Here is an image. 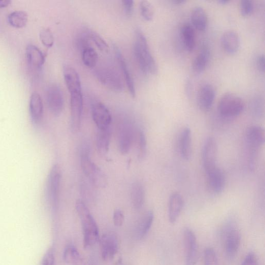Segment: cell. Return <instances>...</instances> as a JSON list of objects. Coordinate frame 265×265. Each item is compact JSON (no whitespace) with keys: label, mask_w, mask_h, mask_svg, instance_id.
Here are the masks:
<instances>
[{"label":"cell","mask_w":265,"mask_h":265,"mask_svg":"<svg viewBox=\"0 0 265 265\" xmlns=\"http://www.w3.org/2000/svg\"><path fill=\"white\" fill-rule=\"evenodd\" d=\"M81 163L84 174L94 186L105 188L108 179L103 170L90 158V149L87 143L83 144L81 150Z\"/></svg>","instance_id":"3"},{"label":"cell","mask_w":265,"mask_h":265,"mask_svg":"<svg viewBox=\"0 0 265 265\" xmlns=\"http://www.w3.org/2000/svg\"><path fill=\"white\" fill-rule=\"evenodd\" d=\"M242 98L233 93H226L222 96L218 104L219 115L225 119L234 118L239 116L244 109Z\"/></svg>","instance_id":"5"},{"label":"cell","mask_w":265,"mask_h":265,"mask_svg":"<svg viewBox=\"0 0 265 265\" xmlns=\"http://www.w3.org/2000/svg\"><path fill=\"white\" fill-rule=\"evenodd\" d=\"M240 43L239 36L235 31H226L221 36V44L222 48L229 54L236 53L239 50Z\"/></svg>","instance_id":"21"},{"label":"cell","mask_w":265,"mask_h":265,"mask_svg":"<svg viewBox=\"0 0 265 265\" xmlns=\"http://www.w3.org/2000/svg\"><path fill=\"white\" fill-rule=\"evenodd\" d=\"M135 132L134 124L129 120L124 121L120 125L118 134V144L120 152L127 155L130 150Z\"/></svg>","instance_id":"11"},{"label":"cell","mask_w":265,"mask_h":265,"mask_svg":"<svg viewBox=\"0 0 265 265\" xmlns=\"http://www.w3.org/2000/svg\"><path fill=\"white\" fill-rule=\"evenodd\" d=\"M206 173L212 191L216 194L221 193L225 185V177L222 170L217 166Z\"/></svg>","instance_id":"19"},{"label":"cell","mask_w":265,"mask_h":265,"mask_svg":"<svg viewBox=\"0 0 265 265\" xmlns=\"http://www.w3.org/2000/svg\"><path fill=\"white\" fill-rule=\"evenodd\" d=\"M61 177L60 166L57 164L53 165L48 176L46 195L48 202L54 210H57L59 205Z\"/></svg>","instance_id":"6"},{"label":"cell","mask_w":265,"mask_h":265,"mask_svg":"<svg viewBox=\"0 0 265 265\" xmlns=\"http://www.w3.org/2000/svg\"><path fill=\"white\" fill-rule=\"evenodd\" d=\"M122 4L124 8V12L127 16H131L134 12V2L128 1V0H124L122 2Z\"/></svg>","instance_id":"43"},{"label":"cell","mask_w":265,"mask_h":265,"mask_svg":"<svg viewBox=\"0 0 265 265\" xmlns=\"http://www.w3.org/2000/svg\"><path fill=\"white\" fill-rule=\"evenodd\" d=\"M54 254L53 249H49L44 255L41 265H54Z\"/></svg>","instance_id":"40"},{"label":"cell","mask_w":265,"mask_h":265,"mask_svg":"<svg viewBox=\"0 0 265 265\" xmlns=\"http://www.w3.org/2000/svg\"><path fill=\"white\" fill-rule=\"evenodd\" d=\"M64 81L70 92L82 90L79 74L73 68L65 66L63 70Z\"/></svg>","instance_id":"25"},{"label":"cell","mask_w":265,"mask_h":265,"mask_svg":"<svg viewBox=\"0 0 265 265\" xmlns=\"http://www.w3.org/2000/svg\"><path fill=\"white\" fill-rule=\"evenodd\" d=\"M180 153L185 160H188L192 155V134L190 128L185 127L182 130L179 139Z\"/></svg>","instance_id":"23"},{"label":"cell","mask_w":265,"mask_h":265,"mask_svg":"<svg viewBox=\"0 0 265 265\" xmlns=\"http://www.w3.org/2000/svg\"><path fill=\"white\" fill-rule=\"evenodd\" d=\"M130 198L132 206L137 210L143 207L145 199V192L143 185L139 182L132 184L130 191Z\"/></svg>","instance_id":"29"},{"label":"cell","mask_w":265,"mask_h":265,"mask_svg":"<svg viewBox=\"0 0 265 265\" xmlns=\"http://www.w3.org/2000/svg\"><path fill=\"white\" fill-rule=\"evenodd\" d=\"M265 59L263 54H260L258 56L256 59V64L259 70L262 72H264L265 68Z\"/></svg>","instance_id":"44"},{"label":"cell","mask_w":265,"mask_h":265,"mask_svg":"<svg viewBox=\"0 0 265 265\" xmlns=\"http://www.w3.org/2000/svg\"><path fill=\"white\" fill-rule=\"evenodd\" d=\"M180 35L183 45L186 50L192 51L195 47V35L193 27L185 24L180 28Z\"/></svg>","instance_id":"28"},{"label":"cell","mask_w":265,"mask_h":265,"mask_svg":"<svg viewBox=\"0 0 265 265\" xmlns=\"http://www.w3.org/2000/svg\"><path fill=\"white\" fill-rule=\"evenodd\" d=\"M115 50L117 59L120 69L123 73V77L127 84L129 93L132 97H136V90L134 79L131 77V75L121 51L116 46L115 48Z\"/></svg>","instance_id":"24"},{"label":"cell","mask_w":265,"mask_h":265,"mask_svg":"<svg viewBox=\"0 0 265 265\" xmlns=\"http://www.w3.org/2000/svg\"><path fill=\"white\" fill-rule=\"evenodd\" d=\"M154 213L149 211L141 219L137 229V237L139 239L144 238L149 232L154 221Z\"/></svg>","instance_id":"30"},{"label":"cell","mask_w":265,"mask_h":265,"mask_svg":"<svg viewBox=\"0 0 265 265\" xmlns=\"http://www.w3.org/2000/svg\"><path fill=\"white\" fill-rule=\"evenodd\" d=\"M230 3V1L229 0H219L218 1V3L221 5H226Z\"/></svg>","instance_id":"47"},{"label":"cell","mask_w":265,"mask_h":265,"mask_svg":"<svg viewBox=\"0 0 265 265\" xmlns=\"http://www.w3.org/2000/svg\"><path fill=\"white\" fill-rule=\"evenodd\" d=\"M70 93L71 129L74 132H78L81 128L83 111L82 90L74 91Z\"/></svg>","instance_id":"8"},{"label":"cell","mask_w":265,"mask_h":265,"mask_svg":"<svg viewBox=\"0 0 265 265\" xmlns=\"http://www.w3.org/2000/svg\"><path fill=\"white\" fill-rule=\"evenodd\" d=\"M239 10L241 15L243 17L250 16L253 12L254 5L251 0H242L240 2Z\"/></svg>","instance_id":"39"},{"label":"cell","mask_w":265,"mask_h":265,"mask_svg":"<svg viewBox=\"0 0 265 265\" xmlns=\"http://www.w3.org/2000/svg\"><path fill=\"white\" fill-rule=\"evenodd\" d=\"M245 139L249 146L253 150H255L262 146L264 143V130L259 126H251L246 130Z\"/></svg>","instance_id":"20"},{"label":"cell","mask_w":265,"mask_h":265,"mask_svg":"<svg viewBox=\"0 0 265 265\" xmlns=\"http://www.w3.org/2000/svg\"><path fill=\"white\" fill-rule=\"evenodd\" d=\"M184 205L183 196L175 192L170 196L168 207V217L170 223L174 224L178 219Z\"/></svg>","instance_id":"17"},{"label":"cell","mask_w":265,"mask_h":265,"mask_svg":"<svg viewBox=\"0 0 265 265\" xmlns=\"http://www.w3.org/2000/svg\"><path fill=\"white\" fill-rule=\"evenodd\" d=\"M241 265H258V259L256 254L250 252L245 256Z\"/></svg>","instance_id":"42"},{"label":"cell","mask_w":265,"mask_h":265,"mask_svg":"<svg viewBox=\"0 0 265 265\" xmlns=\"http://www.w3.org/2000/svg\"><path fill=\"white\" fill-rule=\"evenodd\" d=\"M95 74L99 81L109 90L117 92L123 90L121 76L115 67L109 64L100 66L96 69Z\"/></svg>","instance_id":"7"},{"label":"cell","mask_w":265,"mask_h":265,"mask_svg":"<svg viewBox=\"0 0 265 265\" xmlns=\"http://www.w3.org/2000/svg\"><path fill=\"white\" fill-rule=\"evenodd\" d=\"M140 11L144 20L147 22L152 21L154 18L155 10L152 4L148 1H142L140 3Z\"/></svg>","instance_id":"36"},{"label":"cell","mask_w":265,"mask_h":265,"mask_svg":"<svg viewBox=\"0 0 265 265\" xmlns=\"http://www.w3.org/2000/svg\"><path fill=\"white\" fill-rule=\"evenodd\" d=\"M92 119L99 130L109 128L111 116L108 109L101 102H95L91 106Z\"/></svg>","instance_id":"12"},{"label":"cell","mask_w":265,"mask_h":265,"mask_svg":"<svg viewBox=\"0 0 265 265\" xmlns=\"http://www.w3.org/2000/svg\"><path fill=\"white\" fill-rule=\"evenodd\" d=\"M85 32L88 39L93 42L100 51L105 53H107L109 51L108 45L98 33L89 30Z\"/></svg>","instance_id":"34"},{"label":"cell","mask_w":265,"mask_h":265,"mask_svg":"<svg viewBox=\"0 0 265 265\" xmlns=\"http://www.w3.org/2000/svg\"><path fill=\"white\" fill-rule=\"evenodd\" d=\"M183 241L185 265H196L198 258L196 237L190 229L186 228L183 231Z\"/></svg>","instance_id":"9"},{"label":"cell","mask_w":265,"mask_h":265,"mask_svg":"<svg viewBox=\"0 0 265 265\" xmlns=\"http://www.w3.org/2000/svg\"><path fill=\"white\" fill-rule=\"evenodd\" d=\"M12 3L10 0H0V9L9 7Z\"/></svg>","instance_id":"45"},{"label":"cell","mask_w":265,"mask_h":265,"mask_svg":"<svg viewBox=\"0 0 265 265\" xmlns=\"http://www.w3.org/2000/svg\"><path fill=\"white\" fill-rule=\"evenodd\" d=\"M222 237L225 253L229 259H233L239 250L241 243V233L235 222L230 220L223 226Z\"/></svg>","instance_id":"4"},{"label":"cell","mask_w":265,"mask_h":265,"mask_svg":"<svg viewBox=\"0 0 265 265\" xmlns=\"http://www.w3.org/2000/svg\"><path fill=\"white\" fill-rule=\"evenodd\" d=\"M191 21L197 30L201 32L206 30L208 20L205 10L201 7H194L191 13Z\"/></svg>","instance_id":"26"},{"label":"cell","mask_w":265,"mask_h":265,"mask_svg":"<svg viewBox=\"0 0 265 265\" xmlns=\"http://www.w3.org/2000/svg\"><path fill=\"white\" fill-rule=\"evenodd\" d=\"M102 257L104 260L112 259L118 252V241L113 233L104 234L100 240Z\"/></svg>","instance_id":"16"},{"label":"cell","mask_w":265,"mask_h":265,"mask_svg":"<svg viewBox=\"0 0 265 265\" xmlns=\"http://www.w3.org/2000/svg\"><path fill=\"white\" fill-rule=\"evenodd\" d=\"M204 265H220L216 252L212 248H207L204 251Z\"/></svg>","instance_id":"38"},{"label":"cell","mask_w":265,"mask_h":265,"mask_svg":"<svg viewBox=\"0 0 265 265\" xmlns=\"http://www.w3.org/2000/svg\"><path fill=\"white\" fill-rule=\"evenodd\" d=\"M110 129L99 130L97 136V147L100 155L105 156L109 149Z\"/></svg>","instance_id":"31"},{"label":"cell","mask_w":265,"mask_h":265,"mask_svg":"<svg viewBox=\"0 0 265 265\" xmlns=\"http://www.w3.org/2000/svg\"><path fill=\"white\" fill-rule=\"evenodd\" d=\"M113 221L115 225L117 227L121 226L124 221V216L120 210H116L113 215Z\"/></svg>","instance_id":"41"},{"label":"cell","mask_w":265,"mask_h":265,"mask_svg":"<svg viewBox=\"0 0 265 265\" xmlns=\"http://www.w3.org/2000/svg\"><path fill=\"white\" fill-rule=\"evenodd\" d=\"M211 58V50L206 45L202 46L199 53L192 63V69L196 73H201L206 69Z\"/></svg>","instance_id":"27"},{"label":"cell","mask_w":265,"mask_h":265,"mask_svg":"<svg viewBox=\"0 0 265 265\" xmlns=\"http://www.w3.org/2000/svg\"><path fill=\"white\" fill-rule=\"evenodd\" d=\"M137 145L138 158L142 160L146 156L147 143L144 132L141 129H139L137 131Z\"/></svg>","instance_id":"35"},{"label":"cell","mask_w":265,"mask_h":265,"mask_svg":"<svg viewBox=\"0 0 265 265\" xmlns=\"http://www.w3.org/2000/svg\"><path fill=\"white\" fill-rule=\"evenodd\" d=\"M40 37L43 45L47 48H51L54 44V36L51 30L48 28L42 29Z\"/></svg>","instance_id":"37"},{"label":"cell","mask_w":265,"mask_h":265,"mask_svg":"<svg viewBox=\"0 0 265 265\" xmlns=\"http://www.w3.org/2000/svg\"><path fill=\"white\" fill-rule=\"evenodd\" d=\"M63 257L65 262L71 264H80L82 261L78 249L73 245H69L65 249Z\"/></svg>","instance_id":"33"},{"label":"cell","mask_w":265,"mask_h":265,"mask_svg":"<svg viewBox=\"0 0 265 265\" xmlns=\"http://www.w3.org/2000/svg\"><path fill=\"white\" fill-rule=\"evenodd\" d=\"M134 51L136 61L144 73L157 74L158 68L157 62L151 52L146 36L139 29L136 32Z\"/></svg>","instance_id":"1"},{"label":"cell","mask_w":265,"mask_h":265,"mask_svg":"<svg viewBox=\"0 0 265 265\" xmlns=\"http://www.w3.org/2000/svg\"><path fill=\"white\" fill-rule=\"evenodd\" d=\"M216 98L214 87L209 84H202L197 93V103L200 109L203 111H209L212 107Z\"/></svg>","instance_id":"14"},{"label":"cell","mask_w":265,"mask_h":265,"mask_svg":"<svg viewBox=\"0 0 265 265\" xmlns=\"http://www.w3.org/2000/svg\"><path fill=\"white\" fill-rule=\"evenodd\" d=\"M172 3L176 5H181L185 3L184 0H173Z\"/></svg>","instance_id":"46"},{"label":"cell","mask_w":265,"mask_h":265,"mask_svg":"<svg viewBox=\"0 0 265 265\" xmlns=\"http://www.w3.org/2000/svg\"><path fill=\"white\" fill-rule=\"evenodd\" d=\"M90 41L86 32L84 33L80 42L82 50V60L86 67L93 69L97 64L98 54L96 50L92 47Z\"/></svg>","instance_id":"15"},{"label":"cell","mask_w":265,"mask_h":265,"mask_svg":"<svg viewBox=\"0 0 265 265\" xmlns=\"http://www.w3.org/2000/svg\"><path fill=\"white\" fill-rule=\"evenodd\" d=\"M46 98L49 110L55 116H59L64 107V98L61 88L55 84L47 88Z\"/></svg>","instance_id":"10"},{"label":"cell","mask_w":265,"mask_h":265,"mask_svg":"<svg viewBox=\"0 0 265 265\" xmlns=\"http://www.w3.org/2000/svg\"><path fill=\"white\" fill-rule=\"evenodd\" d=\"M29 112L33 123L38 124L42 120L44 106L42 99L39 93L35 92L31 94L29 102Z\"/></svg>","instance_id":"18"},{"label":"cell","mask_w":265,"mask_h":265,"mask_svg":"<svg viewBox=\"0 0 265 265\" xmlns=\"http://www.w3.org/2000/svg\"><path fill=\"white\" fill-rule=\"evenodd\" d=\"M75 207L82 225L84 248H90L99 240L98 226L83 201L78 200Z\"/></svg>","instance_id":"2"},{"label":"cell","mask_w":265,"mask_h":265,"mask_svg":"<svg viewBox=\"0 0 265 265\" xmlns=\"http://www.w3.org/2000/svg\"><path fill=\"white\" fill-rule=\"evenodd\" d=\"M26 56L29 66L35 70H40L45 62L44 54L33 44H29L27 47Z\"/></svg>","instance_id":"22"},{"label":"cell","mask_w":265,"mask_h":265,"mask_svg":"<svg viewBox=\"0 0 265 265\" xmlns=\"http://www.w3.org/2000/svg\"><path fill=\"white\" fill-rule=\"evenodd\" d=\"M218 145L214 138L210 137L206 140L203 149L202 159L205 172L216 166Z\"/></svg>","instance_id":"13"},{"label":"cell","mask_w":265,"mask_h":265,"mask_svg":"<svg viewBox=\"0 0 265 265\" xmlns=\"http://www.w3.org/2000/svg\"><path fill=\"white\" fill-rule=\"evenodd\" d=\"M28 16L26 12L17 11L12 12L8 17L9 24L17 29L23 28L27 24Z\"/></svg>","instance_id":"32"}]
</instances>
